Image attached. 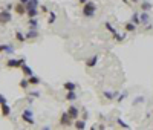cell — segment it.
Instances as JSON below:
<instances>
[{
	"mask_svg": "<svg viewBox=\"0 0 153 130\" xmlns=\"http://www.w3.org/2000/svg\"><path fill=\"white\" fill-rule=\"evenodd\" d=\"M14 46H11V45H5V51L3 52H6L8 55H14Z\"/></svg>",
	"mask_w": 153,
	"mask_h": 130,
	"instance_id": "23",
	"label": "cell"
},
{
	"mask_svg": "<svg viewBox=\"0 0 153 130\" xmlns=\"http://www.w3.org/2000/svg\"><path fill=\"white\" fill-rule=\"evenodd\" d=\"M113 39L116 40V41H123V40L125 39V35H119L118 32H115V34H113Z\"/></svg>",
	"mask_w": 153,
	"mask_h": 130,
	"instance_id": "29",
	"label": "cell"
},
{
	"mask_svg": "<svg viewBox=\"0 0 153 130\" xmlns=\"http://www.w3.org/2000/svg\"><path fill=\"white\" fill-rule=\"evenodd\" d=\"M28 81H29V86H38L41 83V80L35 77V75H31V77H28Z\"/></svg>",
	"mask_w": 153,
	"mask_h": 130,
	"instance_id": "12",
	"label": "cell"
},
{
	"mask_svg": "<svg viewBox=\"0 0 153 130\" xmlns=\"http://www.w3.org/2000/svg\"><path fill=\"white\" fill-rule=\"evenodd\" d=\"M66 100H68V101H75V100H76V94H75V90H68V94H66Z\"/></svg>",
	"mask_w": 153,
	"mask_h": 130,
	"instance_id": "20",
	"label": "cell"
},
{
	"mask_svg": "<svg viewBox=\"0 0 153 130\" xmlns=\"http://www.w3.org/2000/svg\"><path fill=\"white\" fill-rule=\"evenodd\" d=\"M74 127H75L76 130H83V129H86V121L78 120V118H76L75 122H74Z\"/></svg>",
	"mask_w": 153,
	"mask_h": 130,
	"instance_id": "11",
	"label": "cell"
},
{
	"mask_svg": "<svg viewBox=\"0 0 153 130\" xmlns=\"http://www.w3.org/2000/svg\"><path fill=\"white\" fill-rule=\"evenodd\" d=\"M130 2H132V3H139L141 0H130Z\"/></svg>",
	"mask_w": 153,
	"mask_h": 130,
	"instance_id": "37",
	"label": "cell"
},
{
	"mask_svg": "<svg viewBox=\"0 0 153 130\" xmlns=\"http://www.w3.org/2000/svg\"><path fill=\"white\" fill-rule=\"evenodd\" d=\"M98 55H92L90 58H87L86 60V67H95L96 64H98Z\"/></svg>",
	"mask_w": 153,
	"mask_h": 130,
	"instance_id": "7",
	"label": "cell"
},
{
	"mask_svg": "<svg viewBox=\"0 0 153 130\" xmlns=\"http://www.w3.org/2000/svg\"><path fill=\"white\" fill-rule=\"evenodd\" d=\"M116 122H118V126L119 127H124V129H130V126H129V124H125L123 120H121V118H118V120H116Z\"/></svg>",
	"mask_w": 153,
	"mask_h": 130,
	"instance_id": "28",
	"label": "cell"
},
{
	"mask_svg": "<svg viewBox=\"0 0 153 130\" xmlns=\"http://www.w3.org/2000/svg\"><path fill=\"white\" fill-rule=\"evenodd\" d=\"M19 86H20V87H21V89H28V87H29V81L23 78V80H21V81H20V83H19Z\"/></svg>",
	"mask_w": 153,
	"mask_h": 130,
	"instance_id": "26",
	"label": "cell"
},
{
	"mask_svg": "<svg viewBox=\"0 0 153 130\" xmlns=\"http://www.w3.org/2000/svg\"><path fill=\"white\" fill-rule=\"evenodd\" d=\"M132 21L135 25H141V20H139V14L138 12H135L133 15H132Z\"/></svg>",
	"mask_w": 153,
	"mask_h": 130,
	"instance_id": "27",
	"label": "cell"
},
{
	"mask_svg": "<svg viewBox=\"0 0 153 130\" xmlns=\"http://www.w3.org/2000/svg\"><path fill=\"white\" fill-rule=\"evenodd\" d=\"M141 8H143V11H150L153 8V5L150 2H143L141 3Z\"/></svg>",
	"mask_w": 153,
	"mask_h": 130,
	"instance_id": "25",
	"label": "cell"
},
{
	"mask_svg": "<svg viewBox=\"0 0 153 130\" xmlns=\"http://www.w3.org/2000/svg\"><path fill=\"white\" fill-rule=\"evenodd\" d=\"M72 121H74V120L68 115V112H63V113H61V118H60V124H61L63 127H70V126L74 124Z\"/></svg>",
	"mask_w": 153,
	"mask_h": 130,
	"instance_id": "5",
	"label": "cell"
},
{
	"mask_svg": "<svg viewBox=\"0 0 153 130\" xmlns=\"http://www.w3.org/2000/svg\"><path fill=\"white\" fill-rule=\"evenodd\" d=\"M125 95H127V94H123V95H119V98H118V101H119V102H121V101H123V100L125 98Z\"/></svg>",
	"mask_w": 153,
	"mask_h": 130,
	"instance_id": "33",
	"label": "cell"
},
{
	"mask_svg": "<svg viewBox=\"0 0 153 130\" xmlns=\"http://www.w3.org/2000/svg\"><path fill=\"white\" fill-rule=\"evenodd\" d=\"M28 25H29V29H38V20H37V17L35 19H29Z\"/></svg>",
	"mask_w": 153,
	"mask_h": 130,
	"instance_id": "16",
	"label": "cell"
},
{
	"mask_svg": "<svg viewBox=\"0 0 153 130\" xmlns=\"http://www.w3.org/2000/svg\"><path fill=\"white\" fill-rule=\"evenodd\" d=\"M14 9H15V12H17L19 15H23V14H26V8H25V5L23 3H17V5H15V6H14Z\"/></svg>",
	"mask_w": 153,
	"mask_h": 130,
	"instance_id": "9",
	"label": "cell"
},
{
	"mask_svg": "<svg viewBox=\"0 0 153 130\" xmlns=\"http://www.w3.org/2000/svg\"><path fill=\"white\" fill-rule=\"evenodd\" d=\"M26 63V58H9V60L6 61V66L8 67H12V69H17V67H21L23 64Z\"/></svg>",
	"mask_w": 153,
	"mask_h": 130,
	"instance_id": "3",
	"label": "cell"
},
{
	"mask_svg": "<svg viewBox=\"0 0 153 130\" xmlns=\"http://www.w3.org/2000/svg\"><path fill=\"white\" fill-rule=\"evenodd\" d=\"M103 95H104V98H107V100H113L115 96H116V92H109V90H104V92H103Z\"/></svg>",
	"mask_w": 153,
	"mask_h": 130,
	"instance_id": "22",
	"label": "cell"
},
{
	"mask_svg": "<svg viewBox=\"0 0 153 130\" xmlns=\"http://www.w3.org/2000/svg\"><path fill=\"white\" fill-rule=\"evenodd\" d=\"M83 116H84V120H87V118H89V113L86 112V109L83 110Z\"/></svg>",
	"mask_w": 153,
	"mask_h": 130,
	"instance_id": "34",
	"label": "cell"
},
{
	"mask_svg": "<svg viewBox=\"0 0 153 130\" xmlns=\"http://www.w3.org/2000/svg\"><path fill=\"white\" fill-rule=\"evenodd\" d=\"M106 29H107L109 32H112V34H115V32H116V29H115L110 23H106Z\"/></svg>",
	"mask_w": 153,
	"mask_h": 130,
	"instance_id": "30",
	"label": "cell"
},
{
	"mask_svg": "<svg viewBox=\"0 0 153 130\" xmlns=\"http://www.w3.org/2000/svg\"><path fill=\"white\" fill-rule=\"evenodd\" d=\"M15 40L20 41V43H25V41H26V35L23 34V32L17 31V32H15Z\"/></svg>",
	"mask_w": 153,
	"mask_h": 130,
	"instance_id": "17",
	"label": "cell"
},
{
	"mask_svg": "<svg viewBox=\"0 0 153 130\" xmlns=\"http://www.w3.org/2000/svg\"><path fill=\"white\" fill-rule=\"evenodd\" d=\"M26 15L29 19H35L38 15V8H31V9H26Z\"/></svg>",
	"mask_w": 153,
	"mask_h": 130,
	"instance_id": "13",
	"label": "cell"
},
{
	"mask_svg": "<svg viewBox=\"0 0 153 130\" xmlns=\"http://www.w3.org/2000/svg\"><path fill=\"white\" fill-rule=\"evenodd\" d=\"M29 96H31V98H38V96H40V92H31V94H29Z\"/></svg>",
	"mask_w": 153,
	"mask_h": 130,
	"instance_id": "31",
	"label": "cell"
},
{
	"mask_svg": "<svg viewBox=\"0 0 153 130\" xmlns=\"http://www.w3.org/2000/svg\"><path fill=\"white\" fill-rule=\"evenodd\" d=\"M78 2H80V3H81V5H84V3H86V2H87V0H78Z\"/></svg>",
	"mask_w": 153,
	"mask_h": 130,
	"instance_id": "38",
	"label": "cell"
},
{
	"mask_svg": "<svg viewBox=\"0 0 153 130\" xmlns=\"http://www.w3.org/2000/svg\"><path fill=\"white\" fill-rule=\"evenodd\" d=\"M123 2H124L125 5H130V0H123Z\"/></svg>",
	"mask_w": 153,
	"mask_h": 130,
	"instance_id": "39",
	"label": "cell"
},
{
	"mask_svg": "<svg viewBox=\"0 0 153 130\" xmlns=\"http://www.w3.org/2000/svg\"><path fill=\"white\" fill-rule=\"evenodd\" d=\"M55 20H57V14H55V12H52V11H49L48 23H49V25H54V23H55Z\"/></svg>",
	"mask_w": 153,
	"mask_h": 130,
	"instance_id": "21",
	"label": "cell"
},
{
	"mask_svg": "<svg viewBox=\"0 0 153 130\" xmlns=\"http://www.w3.org/2000/svg\"><path fill=\"white\" fill-rule=\"evenodd\" d=\"M5 51V45H0V54H2Z\"/></svg>",
	"mask_w": 153,
	"mask_h": 130,
	"instance_id": "35",
	"label": "cell"
},
{
	"mask_svg": "<svg viewBox=\"0 0 153 130\" xmlns=\"http://www.w3.org/2000/svg\"><path fill=\"white\" fill-rule=\"evenodd\" d=\"M96 12V5L94 2H90V0H87V2L83 5V15L87 19H92Z\"/></svg>",
	"mask_w": 153,
	"mask_h": 130,
	"instance_id": "1",
	"label": "cell"
},
{
	"mask_svg": "<svg viewBox=\"0 0 153 130\" xmlns=\"http://www.w3.org/2000/svg\"><path fill=\"white\" fill-rule=\"evenodd\" d=\"M12 20V14L9 12V9L0 11V25H8Z\"/></svg>",
	"mask_w": 153,
	"mask_h": 130,
	"instance_id": "4",
	"label": "cell"
},
{
	"mask_svg": "<svg viewBox=\"0 0 153 130\" xmlns=\"http://www.w3.org/2000/svg\"><path fill=\"white\" fill-rule=\"evenodd\" d=\"M124 28H125V31H127V32H135L136 31V25L133 23V21H130V23H125L124 25Z\"/></svg>",
	"mask_w": 153,
	"mask_h": 130,
	"instance_id": "19",
	"label": "cell"
},
{
	"mask_svg": "<svg viewBox=\"0 0 153 130\" xmlns=\"http://www.w3.org/2000/svg\"><path fill=\"white\" fill-rule=\"evenodd\" d=\"M63 87L66 89V90H75L76 89V84L72 83V81H66V83L63 84Z\"/></svg>",
	"mask_w": 153,
	"mask_h": 130,
	"instance_id": "18",
	"label": "cell"
},
{
	"mask_svg": "<svg viewBox=\"0 0 153 130\" xmlns=\"http://www.w3.org/2000/svg\"><path fill=\"white\" fill-rule=\"evenodd\" d=\"M21 120H23L26 124H29V126H34L35 124V120H34V112L31 109H25L21 112Z\"/></svg>",
	"mask_w": 153,
	"mask_h": 130,
	"instance_id": "2",
	"label": "cell"
},
{
	"mask_svg": "<svg viewBox=\"0 0 153 130\" xmlns=\"http://www.w3.org/2000/svg\"><path fill=\"white\" fill-rule=\"evenodd\" d=\"M38 37V29H29L28 31V34H26V40L31 39V40H34Z\"/></svg>",
	"mask_w": 153,
	"mask_h": 130,
	"instance_id": "15",
	"label": "cell"
},
{
	"mask_svg": "<svg viewBox=\"0 0 153 130\" xmlns=\"http://www.w3.org/2000/svg\"><path fill=\"white\" fill-rule=\"evenodd\" d=\"M3 102H8V100H6V96H5L3 94H0V104H3Z\"/></svg>",
	"mask_w": 153,
	"mask_h": 130,
	"instance_id": "32",
	"label": "cell"
},
{
	"mask_svg": "<svg viewBox=\"0 0 153 130\" xmlns=\"http://www.w3.org/2000/svg\"><path fill=\"white\" fill-rule=\"evenodd\" d=\"M0 110H2V116H9L11 115V107L8 106V102H3V104H0Z\"/></svg>",
	"mask_w": 153,
	"mask_h": 130,
	"instance_id": "8",
	"label": "cell"
},
{
	"mask_svg": "<svg viewBox=\"0 0 153 130\" xmlns=\"http://www.w3.org/2000/svg\"><path fill=\"white\" fill-rule=\"evenodd\" d=\"M139 20H141V23H144V25H147V21H149V14H147V12H145V11H144V12H143V14H141V15H139Z\"/></svg>",
	"mask_w": 153,
	"mask_h": 130,
	"instance_id": "24",
	"label": "cell"
},
{
	"mask_svg": "<svg viewBox=\"0 0 153 130\" xmlns=\"http://www.w3.org/2000/svg\"><path fill=\"white\" fill-rule=\"evenodd\" d=\"M40 6V2L38 0H28V3L25 5L26 9H31V8H38Z\"/></svg>",
	"mask_w": 153,
	"mask_h": 130,
	"instance_id": "14",
	"label": "cell"
},
{
	"mask_svg": "<svg viewBox=\"0 0 153 130\" xmlns=\"http://www.w3.org/2000/svg\"><path fill=\"white\" fill-rule=\"evenodd\" d=\"M19 2H20V3H23V5H26V3H28V0H19Z\"/></svg>",
	"mask_w": 153,
	"mask_h": 130,
	"instance_id": "36",
	"label": "cell"
},
{
	"mask_svg": "<svg viewBox=\"0 0 153 130\" xmlns=\"http://www.w3.org/2000/svg\"><path fill=\"white\" fill-rule=\"evenodd\" d=\"M21 72H23L25 77H31V75H34V70H32V69H31L26 63L23 64V66H21Z\"/></svg>",
	"mask_w": 153,
	"mask_h": 130,
	"instance_id": "10",
	"label": "cell"
},
{
	"mask_svg": "<svg viewBox=\"0 0 153 130\" xmlns=\"http://www.w3.org/2000/svg\"><path fill=\"white\" fill-rule=\"evenodd\" d=\"M68 115L72 118V120H76V118L80 116V110H78V107H75V106H70L69 109H68Z\"/></svg>",
	"mask_w": 153,
	"mask_h": 130,
	"instance_id": "6",
	"label": "cell"
}]
</instances>
